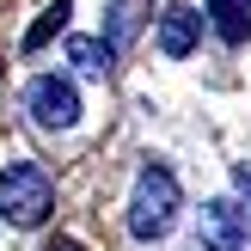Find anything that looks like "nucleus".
I'll use <instances>...</instances> for the list:
<instances>
[{
	"instance_id": "obj_6",
	"label": "nucleus",
	"mask_w": 251,
	"mask_h": 251,
	"mask_svg": "<svg viewBox=\"0 0 251 251\" xmlns=\"http://www.w3.org/2000/svg\"><path fill=\"white\" fill-rule=\"evenodd\" d=\"M202 19L215 25V37H221V43H233V49L251 43V0H208V6H202Z\"/></svg>"
},
{
	"instance_id": "obj_5",
	"label": "nucleus",
	"mask_w": 251,
	"mask_h": 251,
	"mask_svg": "<svg viewBox=\"0 0 251 251\" xmlns=\"http://www.w3.org/2000/svg\"><path fill=\"white\" fill-rule=\"evenodd\" d=\"M196 43H202V12L196 6H166L159 12V55L166 61H184Z\"/></svg>"
},
{
	"instance_id": "obj_7",
	"label": "nucleus",
	"mask_w": 251,
	"mask_h": 251,
	"mask_svg": "<svg viewBox=\"0 0 251 251\" xmlns=\"http://www.w3.org/2000/svg\"><path fill=\"white\" fill-rule=\"evenodd\" d=\"M68 61H74V74H86V80H104L110 61H117V49H110L104 37H74V43H68Z\"/></svg>"
},
{
	"instance_id": "obj_4",
	"label": "nucleus",
	"mask_w": 251,
	"mask_h": 251,
	"mask_svg": "<svg viewBox=\"0 0 251 251\" xmlns=\"http://www.w3.org/2000/svg\"><path fill=\"white\" fill-rule=\"evenodd\" d=\"M196 233H202V245H208V251H245V245H251V221H245V208H239V202H227V196L202 202Z\"/></svg>"
},
{
	"instance_id": "obj_3",
	"label": "nucleus",
	"mask_w": 251,
	"mask_h": 251,
	"mask_svg": "<svg viewBox=\"0 0 251 251\" xmlns=\"http://www.w3.org/2000/svg\"><path fill=\"white\" fill-rule=\"evenodd\" d=\"M25 110H31L43 129H74L80 123V86L68 74H37L25 86Z\"/></svg>"
},
{
	"instance_id": "obj_10",
	"label": "nucleus",
	"mask_w": 251,
	"mask_h": 251,
	"mask_svg": "<svg viewBox=\"0 0 251 251\" xmlns=\"http://www.w3.org/2000/svg\"><path fill=\"white\" fill-rule=\"evenodd\" d=\"M233 178H239V190L251 196V166H239V172H233Z\"/></svg>"
},
{
	"instance_id": "obj_9",
	"label": "nucleus",
	"mask_w": 251,
	"mask_h": 251,
	"mask_svg": "<svg viewBox=\"0 0 251 251\" xmlns=\"http://www.w3.org/2000/svg\"><path fill=\"white\" fill-rule=\"evenodd\" d=\"M135 31V0H117V37Z\"/></svg>"
},
{
	"instance_id": "obj_2",
	"label": "nucleus",
	"mask_w": 251,
	"mask_h": 251,
	"mask_svg": "<svg viewBox=\"0 0 251 251\" xmlns=\"http://www.w3.org/2000/svg\"><path fill=\"white\" fill-rule=\"evenodd\" d=\"M178 178H172L166 166H141V178H135V196H129V233L135 239H166L172 221H178Z\"/></svg>"
},
{
	"instance_id": "obj_8",
	"label": "nucleus",
	"mask_w": 251,
	"mask_h": 251,
	"mask_svg": "<svg viewBox=\"0 0 251 251\" xmlns=\"http://www.w3.org/2000/svg\"><path fill=\"white\" fill-rule=\"evenodd\" d=\"M68 12H74V0H55V6H43V19L25 31V49H43L55 31H68Z\"/></svg>"
},
{
	"instance_id": "obj_1",
	"label": "nucleus",
	"mask_w": 251,
	"mask_h": 251,
	"mask_svg": "<svg viewBox=\"0 0 251 251\" xmlns=\"http://www.w3.org/2000/svg\"><path fill=\"white\" fill-rule=\"evenodd\" d=\"M55 208V184L37 159H12L0 172V221L6 227H43Z\"/></svg>"
},
{
	"instance_id": "obj_11",
	"label": "nucleus",
	"mask_w": 251,
	"mask_h": 251,
	"mask_svg": "<svg viewBox=\"0 0 251 251\" xmlns=\"http://www.w3.org/2000/svg\"><path fill=\"white\" fill-rule=\"evenodd\" d=\"M49 251H80V245H74V239H55V245H49Z\"/></svg>"
}]
</instances>
